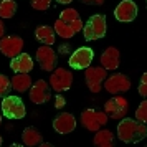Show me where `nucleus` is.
<instances>
[{
	"mask_svg": "<svg viewBox=\"0 0 147 147\" xmlns=\"http://www.w3.org/2000/svg\"><path fill=\"white\" fill-rule=\"evenodd\" d=\"M119 61H121V55L117 51V48L114 47L106 48L101 55V65H102L104 69H116L119 66Z\"/></svg>",
	"mask_w": 147,
	"mask_h": 147,
	"instance_id": "16",
	"label": "nucleus"
},
{
	"mask_svg": "<svg viewBox=\"0 0 147 147\" xmlns=\"http://www.w3.org/2000/svg\"><path fill=\"white\" fill-rule=\"evenodd\" d=\"M83 33L86 40H99L106 35V17L104 15H93L86 25H83Z\"/></svg>",
	"mask_w": 147,
	"mask_h": 147,
	"instance_id": "2",
	"label": "nucleus"
},
{
	"mask_svg": "<svg viewBox=\"0 0 147 147\" xmlns=\"http://www.w3.org/2000/svg\"><path fill=\"white\" fill-rule=\"evenodd\" d=\"M81 122H83V126L86 127L88 131L96 132L101 126L107 124V114L94 111V109H86L81 114Z\"/></svg>",
	"mask_w": 147,
	"mask_h": 147,
	"instance_id": "6",
	"label": "nucleus"
},
{
	"mask_svg": "<svg viewBox=\"0 0 147 147\" xmlns=\"http://www.w3.org/2000/svg\"><path fill=\"white\" fill-rule=\"evenodd\" d=\"M114 17L119 22H132L137 17V5L132 0H124L114 10Z\"/></svg>",
	"mask_w": 147,
	"mask_h": 147,
	"instance_id": "13",
	"label": "nucleus"
},
{
	"mask_svg": "<svg viewBox=\"0 0 147 147\" xmlns=\"http://www.w3.org/2000/svg\"><path fill=\"white\" fill-rule=\"evenodd\" d=\"M0 144H2V136H0Z\"/></svg>",
	"mask_w": 147,
	"mask_h": 147,
	"instance_id": "33",
	"label": "nucleus"
},
{
	"mask_svg": "<svg viewBox=\"0 0 147 147\" xmlns=\"http://www.w3.org/2000/svg\"><path fill=\"white\" fill-rule=\"evenodd\" d=\"M35 36L36 40L45 43L48 47L55 45V30L51 27H47V25H40V27L35 30Z\"/></svg>",
	"mask_w": 147,
	"mask_h": 147,
	"instance_id": "19",
	"label": "nucleus"
},
{
	"mask_svg": "<svg viewBox=\"0 0 147 147\" xmlns=\"http://www.w3.org/2000/svg\"><path fill=\"white\" fill-rule=\"evenodd\" d=\"M83 2L88 5H102L104 3V0H83Z\"/></svg>",
	"mask_w": 147,
	"mask_h": 147,
	"instance_id": "29",
	"label": "nucleus"
},
{
	"mask_svg": "<svg viewBox=\"0 0 147 147\" xmlns=\"http://www.w3.org/2000/svg\"><path fill=\"white\" fill-rule=\"evenodd\" d=\"M2 114L7 119H22L25 117V104L18 96H5L2 99Z\"/></svg>",
	"mask_w": 147,
	"mask_h": 147,
	"instance_id": "3",
	"label": "nucleus"
},
{
	"mask_svg": "<svg viewBox=\"0 0 147 147\" xmlns=\"http://www.w3.org/2000/svg\"><path fill=\"white\" fill-rule=\"evenodd\" d=\"M22 140H23L25 146H38V144H41L43 137H41L38 129H35V127H25L23 134H22Z\"/></svg>",
	"mask_w": 147,
	"mask_h": 147,
	"instance_id": "20",
	"label": "nucleus"
},
{
	"mask_svg": "<svg viewBox=\"0 0 147 147\" xmlns=\"http://www.w3.org/2000/svg\"><path fill=\"white\" fill-rule=\"evenodd\" d=\"M65 104H66L65 98H63L61 94H56V96H55V107H56V109H61V107H65Z\"/></svg>",
	"mask_w": 147,
	"mask_h": 147,
	"instance_id": "28",
	"label": "nucleus"
},
{
	"mask_svg": "<svg viewBox=\"0 0 147 147\" xmlns=\"http://www.w3.org/2000/svg\"><path fill=\"white\" fill-rule=\"evenodd\" d=\"M36 60L45 71H53L56 63H58V56H56L53 48L45 45V47H40L36 50Z\"/></svg>",
	"mask_w": 147,
	"mask_h": 147,
	"instance_id": "10",
	"label": "nucleus"
},
{
	"mask_svg": "<svg viewBox=\"0 0 147 147\" xmlns=\"http://www.w3.org/2000/svg\"><path fill=\"white\" fill-rule=\"evenodd\" d=\"M104 88L109 94H121L126 93L127 89L131 88V81L126 74L116 73L113 76H109L107 80H104Z\"/></svg>",
	"mask_w": 147,
	"mask_h": 147,
	"instance_id": "9",
	"label": "nucleus"
},
{
	"mask_svg": "<svg viewBox=\"0 0 147 147\" xmlns=\"http://www.w3.org/2000/svg\"><path fill=\"white\" fill-rule=\"evenodd\" d=\"M41 146H43V147H50L51 144H50V142H43V140H41Z\"/></svg>",
	"mask_w": 147,
	"mask_h": 147,
	"instance_id": "32",
	"label": "nucleus"
},
{
	"mask_svg": "<svg viewBox=\"0 0 147 147\" xmlns=\"http://www.w3.org/2000/svg\"><path fill=\"white\" fill-rule=\"evenodd\" d=\"M121 122L117 124V137L122 142H139L147 136V127L144 122L129 119V117H122L119 119Z\"/></svg>",
	"mask_w": 147,
	"mask_h": 147,
	"instance_id": "1",
	"label": "nucleus"
},
{
	"mask_svg": "<svg viewBox=\"0 0 147 147\" xmlns=\"http://www.w3.org/2000/svg\"><path fill=\"white\" fill-rule=\"evenodd\" d=\"M73 84V74L65 68H56L50 76V86L53 88L56 93H63L68 91Z\"/></svg>",
	"mask_w": 147,
	"mask_h": 147,
	"instance_id": "4",
	"label": "nucleus"
},
{
	"mask_svg": "<svg viewBox=\"0 0 147 147\" xmlns=\"http://www.w3.org/2000/svg\"><path fill=\"white\" fill-rule=\"evenodd\" d=\"M56 2H58V3H71L73 0H56Z\"/></svg>",
	"mask_w": 147,
	"mask_h": 147,
	"instance_id": "31",
	"label": "nucleus"
},
{
	"mask_svg": "<svg viewBox=\"0 0 147 147\" xmlns=\"http://www.w3.org/2000/svg\"><path fill=\"white\" fill-rule=\"evenodd\" d=\"M17 12V3L13 0H2L0 2V18H12Z\"/></svg>",
	"mask_w": 147,
	"mask_h": 147,
	"instance_id": "22",
	"label": "nucleus"
},
{
	"mask_svg": "<svg viewBox=\"0 0 147 147\" xmlns=\"http://www.w3.org/2000/svg\"><path fill=\"white\" fill-rule=\"evenodd\" d=\"M60 18L73 28L74 33L81 32V28H83V22H81V18H80V13H78L74 8H66V10H63L61 15H60Z\"/></svg>",
	"mask_w": 147,
	"mask_h": 147,
	"instance_id": "17",
	"label": "nucleus"
},
{
	"mask_svg": "<svg viewBox=\"0 0 147 147\" xmlns=\"http://www.w3.org/2000/svg\"><path fill=\"white\" fill-rule=\"evenodd\" d=\"M10 68L13 69L15 73H30L33 69V60L30 58V55L20 53V55H17L15 58H12Z\"/></svg>",
	"mask_w": 147,
	"mask_h": 147,
	"instance_id": "15",
	"label": "nucleus"
},
{
	"mask_svg": "<svg viewBox=\"0 0 147 147\" xmlns=\"http://www.w3.org/2000/svg\"><path fill=\"white\" fill-rule=\"evenodd\" d=\"M136 119L139 121V122H147V101H142L140 102V106L137 107V111H136Z\"/></svg>",
	"mask_w": 147,
	"mask_h": 147,
	"instance_id": "25",
	"label": "nucleus"
},
{
	"mask_svg": "<svg viewBox=\"0 0 147 147\" xmlns=\"http://www.w3.org/2000/svg\"><path fill=\"white\" fill-rule=\"evenodd\" d=\"M3 33H5V25H3V22L0 18V40L3 38Z\"/></svg>",
	"mask_w": 147,
	"mask_h": 147,
	"instance_id": "30",
	"label": "nucleus"
},
{
	"mask_svg": "<svg viewBox=\"0 0 147 147\" xmlns=\"http://www.w3.org/2000/svg\"><path fill=\"white\" fill-rule=\"evenodd\" d=\"M139 94L142 98H146L147 96V74L144 73L142 74V78H140V84H139Z\"/></svg>",
	"mask_w": 147,
	"mask_h": 147,
	"instance_id": "27",
	"label": "nucleus"
},
{
	"mask_svg": "<svg viewBox=\"0 0 147 147\" xmlns=\"http://www.w3.org/2000/svg\"><path fill=\"white\" fill-rule=\"evenodd\" d=\"M10 83H12V88H13L15 91H18V93H25V91H28L30 89V86L33 84L32 83V78H30V74L28 73H17L10 80Z\"/></svg>",
	"mask_w": 147,
	"mask_h": 147,
	"instance_id": "18",
	"label": "nucleus"
},
{
	"mask_svg": "<svg viewBox=\"0 0 147 147\" xmlns=\"http://www.w3.org/2000/svg\"><path fill=\"white\" fill-rule=\"evenodd\" d=\"M50 98H51V94H50V88H48L47 81L40 80L30 86V101L32 102L43 104V102L50 101Z\"/></svg>",
	"mask_w": 147,
	"mask_h": 147,
	"instance_id": "12",
	"label": "nucleus"
},
{
	"mask_svg": "<svg viewBox=\"0 0 147 147\" xmlns=\"http://www.w3.org/2000/svg\"><path fill=\"white\" fill-rule=\"evenodd\" d=\"M0 122H2V114H0Z\"/></svg>",
	"mask_w": 147,
	"mask_h": 147,
	"instance_id": "34",
	"label": "nucleus"
},
{
	"mask_svg": "<svg viewBox=\"0 0 147 147\" xmlns=\"http://www.w3.org/2000/svg\"><path fill=\"white\" fill-rule=\"evenodd\" d=\"M12 89V83H10V78H7L5 74H0V98L2 96H7Z\"/></svg>",
	"mask_w": 147,
	"mask_h": 147,
	"instance_id": "24",
	"label": "nucleus"
},
{
	"mask_svg": "<svg viewBox=\"0 0 147 147\" xmlns=\"http://www.w3.org/2000/svg\"><path fill=\"white\" fill-rule=\"evenodd\" d=\"M127 111H129V104H127V99L122 98V96H114L104 104V113L113 117V119H122L126 117Z\"/></svg>",
	"mask_w": 147,
	"mask_h": 147,
	"instance_id": "5",
	"label": "nucleus"
},
{
	"mask_svg": "<svg viewBox=\"0 0 147 147\" xmlns=\"http://www.w3.org/2000/svg\"><path fill=\"white\" fill-rule=\"evenodd\" d=\"M22 48H23V40L20 36H3L0 41V51L8 58H15L17 55H20Z\"/></svg>",
	"mask_w": 147,
	"mask_h": 147,
	"instance_id": "11",
	"label": "nucleus"
},
{
	"mask_svg": "<svg viewBox=\"0 0 147 147\" xmlns=\"http://www.w3.org/2000/svg\"><path fill=\"white\" fill-rule=\"evenodd\" d=\"M94 58V53L91 48L81 47L69 56V66L74 69H86L88 66H91V61Z\"/></svg>",
	"mask_w": 147,
	"mask_h": 147,
	"instance_id": "8",
	"label": "nucleus"
},
{
	"mask_svg": "<svg viewBox=\"0 0 147 147\" xmlns=\"http://www.w3.org/2000/svg\"><path fill=\"white\" fill-rule=\"evenodd\" d=\"M107 76V69L104 68H86V73H84V78H86V84L89 88V91L91 93H99L101 88H102V81L106 80Z\"/></svg>",
	"mask_w": 147,
	"mask_h": 147,
	"instance_id": "7",
	"label": "nucleus"
},
{
	"mask_svg": "<svg viewBox=\"0 0 147 147\" xmlns=\"http://www.w3.org/2000/svg\"><path fill=\"white\" fill-rule=\"evenodd\" d=\"M53 127L58 134H69L76 129V119L73 114L69 113H61L58 114L53 121Z\"/></svg>",
	"mask_w": 147,
	"mask_h": 147,
	"instance_id": "14",
	"label": "nucleus"
},
{
	"mask_svg": "<svg viewBox=\"0 0 147 147\" xmlns=\"http://www.w3.org/2000/svg\"><path fill=\"white\" fill-rule=\"evenodd\" d=\"M32 3V7L35 8V10H48L50 8V5H51V0H32L30 2Z\"/></svg>",
	"mask_w": 147,
	"mask_h": 147,
	"instance_id": "26",
	"label": "nucleus"
},
{
	"mask_svg": "<svg viewBox=\"0 0 147 147\" xmlns=\"http://www.w3.org/2000/svg\"><path fill=\"white\" fill-rule=\"evenodd\" d=\"M93 142L96 146H101V147H111L114 144V134L111 131H107V129H104V131H99L98 129Z\"/></svg>",
	"mask_w": 147,
	"mask_h": 147,
	"instance_id": "21",
	"label": "nucleus"
},
{
	"mask_svg": "<svg viewBox=\"0 0 147 147\" xmlns=\"http://www.w3.org/2000/svg\"><path fill=\"white\" fill-rule=\"evenodd\" d=\"M55 32L60 35L61 38H71L74 35V30L68 23H65L61 18H58V20L55 22Z\"/></svg>",
	"mask_w": 147,
	"mask_h": 147,
	"instance_id": "23",
	"label": "nucleus"
}]
</instances>
